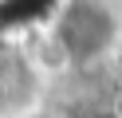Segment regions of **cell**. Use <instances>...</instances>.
I'll list each match as a JSON object with an SVG mask.
<instances>
[{
	"mask_svg": "<svg viewBox=\"0 0 122 118\" xmlns=\"http://www.w3.org/2000/svg\"><path fill=\"white\" fill-rule=\"evenodd\" d=\"M47 36L55 39V47L63 51L67 63H87L102 59L118 39V16L110 12V4L102 0H67L63 12L55 16V24L47 28Z\"/></svg>",
	"mask_w": 122,
	"mask_h": 118,
	"instance_id": "6da1fadb",
	"label": "cell"
},
{
	"mask_svg": "<svg viewBox=\"0 0 122 118\" xmlns=\"http://www.w3.org/2000/svg\"><path fill=\"white\" fill-rule=\"evenodd\" d=\"M63 4L67 0H0V39L12 31L20 36L32 28H51Z\"/></svg>",
	"mask_w": 122,
	"mask_h": 118,
	"instance_id": "7a4b0ae2",
	"label": "cell"
},
{
	"mask_svg": "<svg viewBox=\"0 0 122 118\" xmlns=\"http://www.w3.org/2000/svg\"><path fill=\"white\" fill-rule=\"evenodd\" d=\"M91 118H118V114H114V110H95Z\"/></svg>",
	"mask_w": 122,
	"mask_h": 118,
	"instance_id": "3957f363",
	"label": "cell"
}]
</instances>
